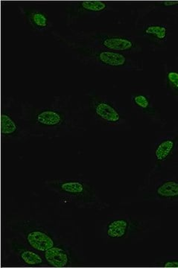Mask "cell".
Returning <instances> with one entry per match:
<instances>
[{"label":"cell","mask_w":178,"mask_h":268,"mask_svg":"<svg viewBox=\"0 0 178 268\" xmlns=\"http://www.w3.org/2000/svg\"><path fill=\"white\" fill-rule=\"evenodd\" d=\"M48 186L58 193L71 197L73 200L83 203L96 201V192L91 183L76 180H51Z\"/></svg>","instance_id":"cell-1"},{"label":"cell","mask_w":178,"mask_h":268,"mask_svg":"<svg viewBox=\"0 0 178 268\" xmlns=\"http://www.w3.org/2000/svg\"><path fill=\"white\" fill-rule=\"evenodd\" d=\"M66 114L58 109L46 108L36 112L33 123L41 128H59L65 123Z\"/></svg>","instance_id":"cell-2"},{"label":"cell","mask_w":178,"mask_h":268,"mask_svg":"<svg viewBox=\"0 0 178 268\" xmlns=\"http://www.w3.org/2000/svg\"><path fill=\"white\" fill-rule=\"evenodd\" d=\"M91 109L98 119L106 123L116 124L120 121V113L105 101L91 99Z\"/></svg>","instance_id":"cell-3"},{"label":"cell","mask_w":178,"mask_h":268,"mask_svg":"<svg viewBox=\"0 0 178 268\" xmlns=\"http://www.w3.org/2000/svg\"><path fill=\"white\" fill-rule=\"evenodd\" d=\"M26 241L33 249L39 252L46 251L55 246V241L52 237L41 229H33L25 233Z\"/></svg>","instance_id":"cell-4"},{"label":"cell","mask_w":178,"mask_h":268,"mask_svg":"<svg viewBox=\"0 0 178 268\" xmlns=\"http://www.w3.org/2000/svg\"><path fill=\"white\" fill-rule=\"evenodd\" d=\"M46 261L52 267H63L70 264L69 253L61 246H53L44 252Z\"/></svg>","instance_id":"cell-5"},{"label":"cell","mask_w":178,"mask_h":268,"mask_svg":"<svg viewBox=\"0 0 178 268\" xmlns=\"http://www.w3.org/2000/svg\"><path fill=\"white\" fill-rule=\"evenodd\" d=\"M101 44L112 52H127L134 47V44L129 38L107 36L100 38Z\"/></svg>","instance_id":"cell-6"},{"label":"cell","mask_w":178,"mask_h":268,"mask_svg":"<svg viewBox=\"0 0 178 268\" xmlns=\"http://www.w3.org/2000/svg\"><path fill=\"white\" fill-rule=\"evenodd\" d=\"M155 195L162 201H172L178 199V182L177 180H165L158 185Z\"/></svg>","instance_id":"cell-7"},{"label":"cell","mask_w":178,"mask_h":268,"mask_svg":"<svg viewBox=\"0 0 178 268\" xmlns=\"http://www.w3.org/2000/svg\"><path fill=\"white\" fill-rule=\"evenodd\" d=\"M19 124L9 112L3 110L1 114V133L3 140H11L20 131Z\"/></svg>","instance_id":"cell-8"},{"label":"cell","mask_w":178,"mask_h":268,"mask_svg":"<svg viewBox=\"0 0 178 268\" xmlns=\"http://www.w3.org/2000/svg\"><path fill=\"white\" fill-rule=\"evenodd\" d=\"M130 227H131V223L127 220L123 218L115 219L108 223V236L112 239H121L127 235Z\"/></svg>","instance_id":"cell-9"},{"label":"cell","mask_w":178,"mask_h":268,"mask_svg":"<svg viewBox=\"0 0 178 268\" xmlns=\"http://www.w3.org/2000/svg\"><path fill=\"white\" fill-rule=\"evenodd\" d=\"M100 63L111 67H121L126 63V58L119 52L101 51L96 54Z\"/></svg>","instance_id":"cell-10"},{"label":"cell","mask_w":178,"mask_h":268,"mask_svg":"<svg viewBox=\"0 0 178 268\" xmlns=\"http://www.w3.org/2000/svg\"><path fill=\"white\" fill-rule=\"evenodd\" d=\"M16 252L17 253L20 260L27 265H41L44 263L43 258L38 253L31 251V250L26 249V248L21 246V247H17Z\"/></svg>","instance_id":"cell-11"},{"label":"cell","mask_w":178,"mask_h":268,"mask_svg":"<svg viewBox=\"0 0 178 268\" xmlns=\"http://www.w3.org/2000/svg\"><path fill=\"white\" fill-rule=\"evenodd\" d=\"M175 147V142L172 139H166L158 144L155 149V157L158 162L162 163L170 156Z\"/></svg>","instance_id":"cell-12"},{"label":"cell","mask_w":178,"mask_h":268,"mask_svg":"<svg viewBox=\"0 0 178 268\" xmlns=\"http://www.w3.org/2000/svg\"><path fill=\"white\" fill-rule=\"evenodd\" d=\"M29 21L37 29H44L47 27L49 19L47 15L42 11H33L29 14Z\"/></svg>","instance_id":"cell-13"},{"label":"cell","mask_w":178,"mask_h":268,"mask_svg":"<svg viewBox=\"0 0 178 268\" xmlns=\"http://www.w3.org/2000/svg\"><path fill=\"white\" fill-rule=\"evenodd\" d=\"M107 8V4L101 1H83L80 3V9L88 12H101Z\"/></svg>","instance_id":"cell-14"},{"label":"cell","mask_w":178,"mask_h":268,"mask_svg":"<svg viewBox=\"0 0 178 268\" xmlns=\"http://www.w3.org/2000/svg\"><path fill=\"white\" fill-rule=\"evenodd\" d=\"M145 34L157 38L159 41H164L167 36V29L166 26L159 25H151L144 31Z\"/></svg>","instance_id":"cell-15"},{"label":"cell","mask_w":178,"mask_h":268,"mask_svg":"<svg viewBox=\"0 0 178 268\" xmlns=\"http://www.w3.org/2000/svg\"><path fill=\"white\" fill-rule=\"evenodd\" d=\"M133 102L144 112L151 111V102L146 95L139 94L133 97Z\"/></svg>","instance_id":"cell-16"},{"label":"cell","mask_w":178,"mask_h":268,"mask_svg":"<svg viewBox=\"0 0 178 268\" xmlns=\"http://www.w3.org/2000/svg\"><path fill=\"white\" fill-rule=\"evenodd\" d=\"M167 79L171 87L178 90V72L171 71L167 74Z\"/></svg>","instance_id":"cell-17"},{"label":"cell","mask_w":178,"mask_h":268,"mask_svg":"<svg viewBox=\"0 0 178 268\" xmlns=\"http://www.w3.org/2000/svg\"><path fill=\"white\" fill-rule=\"evenodd\" d=\"M163 264L166 267H178V260L174 259V260L165 261Z\"/></svg>","instance_id":"cell-18"},{"label":"cell","mask_w":178,"mask_h":268,"mask_svg":"<svg viewBox=\"0 0 178 268\" xmlns=\"http://www.w3.org/2000/svg\"><path fill=\"white\" fill-rule=\"evenodd\" d=\"M163 5L165 6H177L178 2L177 1H166L162 3Z\"/></svg>","instance_id":"cell-19"}]
</instances>
